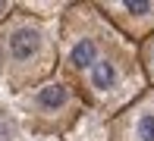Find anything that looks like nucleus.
I'll return each mask as SVG.
<instances>
[{"label":"nucleus","mask_w":154,"mask_h":141,"mask_svg":"<svg viewBox=\"0 0 154 141\" xmlns=\"http://www.w3.org/2000/svg\"><path fill=\"white\" fill-rule=\"evenodd\" d=\"M13 10H16V3H13V0H0V25L13 16Z\"/></svg>","instance_id":"nucleus-11"},{"label":"nucleus","mask_w":154,"mask_h":141,"mask_svg":"<svg viewBox=\"0 0 154 141\" xmlns=\"http://www.w3.org/2000/svg\"><path fill=\"white\" fill-rule=\"evenodd\" d=\"M110 141H154V88L110 119Z\"/></svg>","instance_id":"nucleus-6"},{"label":"nucleus","mask_w":154,"mask_h":141,"mask_svg":"<svg viewBox=\"0 0 154 141\" xmlns=\"http://www.w3.org/2000/svg\"><path fill=\"white\" fill-rule=\"evenodd\" d=\"M22 141H63V138L60 135H41V132H29V129H25Z\"/></svg>","instance_id":"nucleus-10"},{"label":"nucleus","mask_w":154,"mask_h":141,"mask_svg":"<svg viewBox=\"0 0 154 141\" xmlns=\"http://www.w3.org/2000/svg\"><path fill=\"white\" fill-rule=\"evenodd\" d=\"M60 69V22L38 19L25 10L0 25V85L13 97L41 85Z\"/></svg>","instance_id":"nucleus-1"},{"label":"nucleus","mask_w":154,"mask_h":141,"mask_svg":"<svg viewBox=\"0 0 154 141\" xmlns=\"http://www.w3.org/2000/svg\"><path fill=\"white\" fill-rule=\"evenodd\" d=\"M63 141H110V119L94 113V110H88Z\"/></svg>","instance_id":"nucleus-7"},{"label":"nucleus","mask_w":154,"mask_h":141,"mask_svg":"<svg viewBox=\"0 0 154 141\" xmlns=\"http://www.w3.org/2000/svg\"><path fill=\"white\" fill-rule=\"evenodd\" d=\"M13 110L29 132L66 138L72 125L88 113V104L79 91V82L57 69L51 79L13 97Z\"/></svg>","instance_id":"nucleus-3"},{"label":"nucleus","mask_w":154,"mask_h":141,"mask_svg":"<svg viewBox=\"0 0 154 141\" xmlns=\"http://www.w3.org/2000/svg\"><path fill=\"white\" fill-rule=\"evenodd\" d=\"M151 85L145 79L138 47L129 41H120L110 47L101 60L79 79V91L85 97L88 110L101 113L107 119H116L123 110H129Z\"/></svg>","instance_id":"nucleus-2"},{"label":"nucleus","mask_w":154,"mask_h":141,"mask_svg":"<svg viewBox=\"0 0 154 141\" xmlns=\"http://www.w3.org/2000/svg\"><path fill=\"white\" fill-rule=\"evenodd\" d=\"M107 22L129 44H145L154 34V0H94Z\"/></svg>","instance_id":"nucleus-5"},{"label":"nucleus","mask_w":154,"mask_h":141,"mask_svg":"<svg viewBox=\"0 0 154 141\" xmlns=\"http://www.w3.org/2000/svg\"><path fill=\"white\" fill-rule=\"evenodd\" d=\"M126 41L94 0H75L60 19V72L79 82L110 47Z\"/></svg>","instance_id":"nucleus-4"},{"label":"nucleus","mask_w":154,"mask_h":141,"mask_svg":"<svg viewBox=\"0 0 154 141\" xmlns=\"http://www.w3.org/2000/svg\"><path fill=\"white\" fill-rule=\"evenodd\" d=\"M19 10H25V13H32V16H38V19H51V22H60L63 19V13L69 10V3L66 0H19Z\"/></svg>","instance_id":"nucleus-8"},{"label":"nucleus","mask_w":154,"mask_h":141,"mask_svg":"<svg viewBox=\"0 0 154 141\" xmlns=\"http://www.w3.org/2000/svg\"><path fill=\"white\" fill-rule=\"evenodd\" d=\"M138 60H142V69H145L148 85L154 88V34L145 41V44H138Z\"/></svg>","instance_id":"nucleus-9"}]
</instances>
